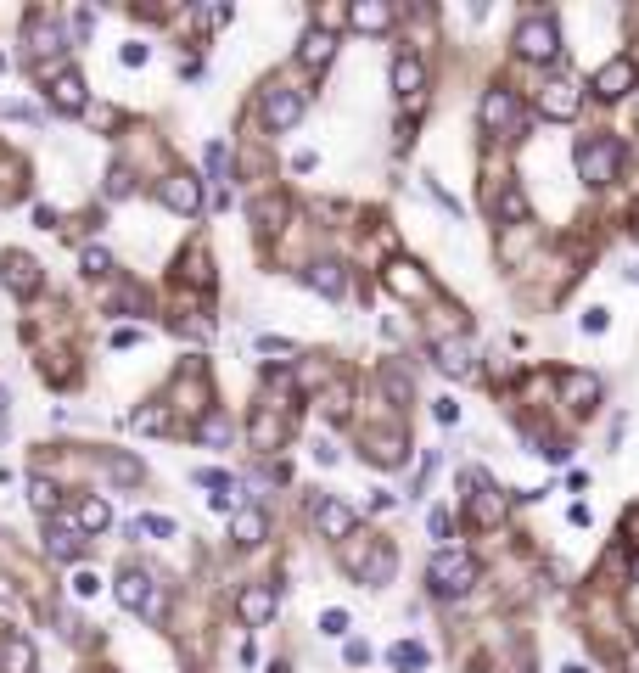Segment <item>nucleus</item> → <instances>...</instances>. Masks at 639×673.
Returning a JSON list of instances; mask_svg holds the SVG:
<instances>
[{"mask_svg": "<svg viewBox=\"0 0 639 673\" xmlns=\"http://www.w3.org/2000/svg\"><path fill=\"white\" fill-rule=\"evenodd\" d=\"M623 158H628V146L617 135H583L578 141V174L589 186H611L623 174Z\"/></svg>", "mask_w": 639, "mask_h": 673, "instance_id": "nucleus-1", "label": "nucleus"}, {"mask_svg": "<svg viewBox=\"0 0 639 673\" xmlns=\"http://www.w3.org/2000/svg\"><path fill=\"white\" fill-rule=\"evenodd\" d=\"M516 57L522 62H555L561 57V29H555V17L544 12H527L522 23H516Z\"/></svg>", "mask_w": 639, "mask_h": 673, "instance_id": "nucleus-2", "label": "nucleus"}, {"mask_svg": "<svg viewBox=\"0 0 639 673\" xmlns=\"http://www.w3.org/2000/svg\"><path fill=\"white\" fill-rule=\"evenodd\" d=\"M477 578H483V567H477L466 550H438L432 567H426V584L438 589V595H471Z\"/></svg>", "mask_w": 639, "mask_h": 673, "instance_id": "nucleus-3", "label": "nucleus"}, {"mask_svg": "<svg viewBox=\"0 0 639 673\" xmlns=\"http://www.w3.org/2000/svg\"><path fill=\"white\" fill-rule=\"evenodd\" d=\"M477 113H483V129H494L505 141H522L527 135V113H522V101H516V90H488Z\"/></svg>", "mask_w": 639, "mask_h": 673, "instance_id": "nucleus-4", "label": "nucleus"}, {"mask_svg": "<svg viewBox=\"0 0 639 673\" xmlns=\"http://www.w3.org/2000/svg\"><path fill=\"white\" fill-rule=\"evenodd\" d=\"M157 202L169 208V214H202V180L197 174H169V180H157Z\"/></svg>", "mask_w": 639, "mask_h": 673, "instance_id": "nucleus-5", "label": "nucleus"}, {"mask_svg": "<svg viewBox=\"0 0 639 673\" xmlns=\"http://www.w3.org/2000/svg\"><path fill=\"white\" fill-rule=\"evenodd\" d=\"M118 606H124V612L163 617V601L152 595V573H141V567H129V573L118 578Z\"/></svg>", "mask_w": 639, "mask_h": 673, "instance_id": "nucleus-6", "label": "nucleus"}, {"mask_svg": "<svg viewBox=\"0 0 639 673\" xmlns=\"http://www.w3.org/2000/svg\"><path fill=\"white\" fill-rule=\"evenodd\" d=\"M303 118V90H292V85H270L264 90V124L281 135V129H292Z\"/></svg>", "mask_w": 639, "mask_h": 673, "instance_id": "nucleus-7", "label": "nucleus"}, {"mask_svg": "<svg viewBox=\"0 0 639 673\" xmlns=\"http://www.w3.org/2000/svg\"><path fill=\"white\" fill-rule=\"evenodd\" d=\"M578 85L572 79H550V85L539 90V113L544 118H555V124H567V118H578Z\"/></svg>", "mask_w": 639, "mask_h": 673, "instance_id": "nucleus-8", "label": "nucleus"}, {"mask_svg": "<svg viewBox=\"0 0 639 673\" xmlns=\"http://www.w3.org/2000/svg\"><path fill=\"white\" fill-rule=\"evenodd\" d=\"M0 281H6L17 298H34V292H40V264H34L29 253H6L0 258Z\"/></svg>", "mask_w": 639, "mask_h": 673, "instance_id": "nucleus-9", "label": "nucleus"}, {"mask_svg": "<svg viewBox=\"0 0 639 673\" xmlns=\"http://www.w3.org/2000/svg\"><path fill=\"white\" fill-rule=\"evenodd\" d=\"M634 90V57H611L606 68L595 73V96L600 101H623Z\"/></svg>", "mask_w": 639, "mask_h": 673, "instance_id": "nucleus-10", "label": "nucleus"}, {"mask_svg": "<svg viewBox=\"0 0 639 673\" xmlns=\"http://www.w3.org/2000/svg\"><path fill=\"white\" fill-rule=\"evenodd\" d=\"M314 522H320V533H326V539H354V528H359V516L348 511L342 500H326V494L314 500Z\"/></svg>", "mask_w": 639, "mask_h": 673, "instance_id": "nucleus-11", "label": "nucleus"}, {"mask_svg": "<svg viewBox=\"0 0 639 673\" xmlns=\"http://www.w3.org/2000/svg\"><path fill=\"white\" fill-rule=\"evenodd\" d=\"M555 382H561V404H572V410H595V404H600V376H589V371H561Z\"/></svg>", "mask_w": 639, "mask_h": 673, "instance_id": "nucleus-12", "label": "nucleus"}, {"mask_svg": "<svg viewBox=\"0 0 639 673\" xmlns=\"http://www.w3.org/2000/svg\"><path fill=\"white\" fill-rule=\"evenodd\" d=\"M45 550L57 561H85V533H79V522H45Z\"/></svg>", "mask_w": 639, "mask_h": 673, "instance_id": "nucleus-13", "label": "nucleus"}, {"mask_svg": "<svg viewBox=\"0 0 639 673\" xmlns=\"http://www.w3.org/2000/svg\"><path fill=\"white\" fill-rule=\"evenodd\" d=\"M236 612H242L247 629L270 623V617H275V589H270V584H247L242 595H236Z\"/></svg>", "mask_w": 639, "mask_h": 673, "instance_id": "nucleus-14", "label": "nucleus"}, {"mask_svg": "<svg viewBox=\"0 0 639 673\" xmlns=\"http://www.w3.org/2000/svg\"><path fill=\"white\" fill-rule=\"evenodd\" d=\"M382 281L398 292V298H426V292H432V281H426V275H421V264H410V258H393Z\"/></svg>", "mask_w": 639, "mask_h": 673, "instance_id": "nucleus-15", "label": "nucleus"}, {"mask_svg": "<svg viewBox=\"0 0 639 673\" xmlns=\"http://www.w3.org/2000/svg\"><path fill=\"white\" fill-rule=\"evenodd\" d=\"M331 57H337V34H331V29H309V34H303V45H298L303 68L320 73V68H331Z\"/></svg>", "mask_w": 639, "mask_h": 673, "instance_id": "nucleus-16", "label": "nucleus"}, {"mask_svg": "<svg viewBox=\"0 0 639 673\" xmlns=\"http://www.w3.org/2000/svg\"><path fill=\"white\" fill-rule=\"evenodd\" d=\"M393 90L410 101V107H421V96H426V68H421L415 57H398V62H393Z\"/></svg>", "mask_w": 639, "mask_h": 673, "instance_id": "nucleus-17", "label": "nucleus"}, {"mask_svg": "<svg viewBox=\"0 0 639 673\" xmlns=\"http://www.w3.org/2000/svg\"><path fill=\"white\" fill-rule=\"evenodd\" d=\"M365 455L376 460V466H398V460H404V432H393V427L365 432Z\"/></svg>", "mask_w": 639, "mask_h": 673, "instance_id": "nucleus-18", "label": "nucleus"}, {"mask_svg": "<svg viewBox=\"0 0 639 673\" xmlns=\"http://www.w3.org/2000/svg\"><path fill=\"white\" fill-rule=\"evenodd\" d=\"M348 23H354L359 34H387L393 29V6H387V0H359L354 12H348Z\"/></svg>", "mask_w": 639, "mask_h": 673, "instance_id": "nucleus-19", "label": "nucleus"}, {"mask_svg": "<svg viewBox=\"0 0 639 673\" xmlns=\"http://www.w3.org/2000/svg\"><path fill=\"white\" fill-rule=\"evenodd\" d=\"M51 101H57V113H85V79L73 68H62L51 79Z\"/></svg>", "mask_w": 639, "mask_h": 673, "instance_id": "nucleus-20", "label": "nucleus"}, {"mask_svg": "<svg viewBox=\"0 0 639 673\" xmlns=\"http://www.w3.org/2000/svg\"><path fill=\"white\" fill-rule=\"evenodd\" d=\"M432 365H438L443 376H471V348L466 343H449V337H443V343H432Z\"/></svg>", "mask_w": 639, "mask_h": 673, "instance_id": "nucleus-21", "label": "nucleus"}, {"mask_svg": "<svg viewBox=\"0 0 639 673\" xmlns=\"http://www.w3.org/2000/svg\"><path fill=\"white\" fill-rule=\"evenodd\" d=\"M309 287L326 292V298H342L348 292V270H342L337 258H320V264H309Z\"/></svg>", "mask_w": 639, "mask_h": 673, "instance_id": "nucleus-22", "label": "nucleus"}, {"mask_svg": "<svg viewBox=\"0 0 639 673\" xmlns=\"http://www.w3.org/2000/svg\"><path fill=\"white\" fill-rule=\"evenodd\" d=\"M527 214H533V208H527L522 186H511V180H505V186L494 191V219H505V225H527Z\"/></svg>", "mask_w": 639, "mask_h": 673, "instance_id": "nucleus-23", "label": "nucleus"}, {"mask_svg": "<svg viewBox=\"0 0 639 673\" xmlns=\"http://www.w3.org/2000/svg\"><path fill=\"white\" fill-rule=\"evenodd\" d=\"M264 533H270V522H264V511H253V505L230 516V539H236V545H258Z\"/></svg>", "mask_w": 639, "mask_h": 673, "instance_id": "nucleus-24", "label": "nucleus"}, {"mask_svg": "<svg viewBox=\"0 0 639 673\" xmlns=\"http://www.w3.org/2000/svg\"><path fill=\"white\" fill-rule=\"evenodd\" d=\"M0 668L6 673H34V645L23 640V634H6V645H0Z\"/></svg>", "mask_w": 639, "mask_h": 673, "instance_id": "nucleus-25", "label": "nucleus"}, {"mask_svg": "<svg viewBox=\"0 0 639 673\" xmlns=\"http://www.w3.org/2000/svg\"><path fill=\"white\" fill-rule=\"evenodd\" d=\"M29 40H34V51H62V29H57V17H45V12H34L29 17Z\"/></svg>", "mask_w": 639, "mask_h": 673, "instance_id": "nucleus-26", "label": "nucleus"}, {"mask_svg": "<svg viewBox=\"0 0 639 673\" xmlns=\"http://www.w3.org/2000/svg\"><path fill=\"white\" fill-rule=\"evenodd\" d=\"M281 438H286V421L275 416V410H258V416H253V444L258 449H275Z\"/></svg>", "mask_w": 639, "mask_h": 673, "instance_id": "nucleus-27", "label": "nucleus"}, {"mask_svg": "<svg viewBox=\"0 0 639 673\" xmlns=\"http://www.w3.org/2000/svg\"><path fill=\"white\" fill-rule=\"evenodd\" d=\"M387 662H393L398 673H421V668H426V645H415V640H398L393 651H387Z\"/></svg>", "mask_w": 639, "mask_h": 673, "instance_id": "nucleus-28", "label": "nucleus"}, {"mask_svg": "<svg viewBox=\"0 0 639 673\" xmlns=\"http://www.w3.org/2000/svg\"><path fill=\"white\" fill-rule=\"evenodd\" d=\"M73 522H79V533H101L107 522H113V505H107V500H85Z\"/></svg>", "mask_w": 639, "mask_h": 673, "instance_id": "nucleus-29", "label": "nucleus"}, {"mask_svg": "<svg viewBox=\"0 0 639 673\" xmlns=\"http://www.w3.org/2000/svg\"><path fill=\"white\" fill-rule=\"evenodd\" d=\"M197 438H202V444H230V438H236V421H230V416H202Z\"/></svg>", "mask_w": 639, "mask_h": 673, "instance_id": "nucleus-30", "label": "nucleus"}, {"mask_svg": "<svg viewBox=\"0 0 639 673\" xmlns=\"http://www.w3.org/2000/svg\"><path fill=\"white\" fill-rule=\"evenodd\" d=\"M29 505L45 516V522H51V511H57V488L45 483V477H34V483H29Z\"/></svg>", "mask_w": 639, "mask_h": 673, "instance_id": "nucleus-31", "label": "nucleus"}, {"mask_svg": "<svg viewBox=\"0 0 639 673\" xmlns=\"http://www.w3.org/2000/svg\"><path fill=\"white\" fill-rule=\"evenodd\" d=\"M348 399H354V393H348V382H331L326 387V416L342 421V416H348Z\"/></svg>", "mask_w": 639, "mask_h": 673, "instance_id": "nucleus-32", "label": "nucleus"}, {"mask_svg": "<svg viewBox=\"0 0 639 673\" xmlns=\"http://www.w3.org/2000/svg\"><path fill=\"white\" fill-rule=\"evenodd\" d=\"M253 214H258V225H264V230H281V219H286V202H281V197H275V202H258Z\"/></svg>", "mask_w": 639, "mask_h": 673, "instance_id": "nucleus-33", "label": "nucleus"}, {"mask_svg": "<svg viewBox=\"0 0 639 673\" xmlns=\"http://www.w3.org/2000/svg\"><path fill=\"white\" fill-rule=\"evenodd\" d=\"M320 634H331V640H342V634H348V612H342V606H331V612H320Z\"/></svg>", "mask_w": 639, "mask_h": 673, "instance_id": "nucleus-34", "label": "nucleus"}, {"mask_svg": "<svg viewBox=\"0 0 639 673\" xmlns=\"http://www.w3.org/2000/svg\"><path fill=\"white\" fill-rule=\"evenodd\" d=\"M387 393H393V399L404 404V399H410V393H415V382H410V376H404V371H398V365H387Z\"/></svg>", "mask_w": 639, "mask_h": 673, "instance_id": "nucleus-35", "label": "nucleus"}, {"mask_svg": "<svg viewBox=\"0 0 639 673\" xmlns=\"http://www.w3.org/2000/svg\"><path fill=\"white\" fill-rule=\"evenodd\" d=\"M79 264H85V275H107V270H113L107 247H85V258H79Z\"/></svg>", "mask_w": 639, "mask_h": 673, "instance_id": "nucleus-36", "label": "nucleus"}, {"mask_svg": "<svg viewBox=\"0 0 639 673\" xmlns=\"http://www.w3.org/2000/svg\"><path fill=\"white\" fill-rule=\"evenodd\" d=\"M208 174H213V180H230V152L219 141L208 146Z\"/></svg>", "mask_w": 639, "mask_h": 673, "instance_id": "nucleus-37", "label": "nucleus"}, {"mask_svg": "<svg viewBox=\"0 0 639 673\" xmlns=\"http://www.w3.org/2000/svg\"><path fill=\"white\" fill-rule=\"evenodd\" d=\"M135 427H141V432H169V416L152 404V410H135Z\"/></svg>", "mask_w": 639, "mask_h": 673, "instance_id": "nucleus-38", "label": "nucleus"}, {"mask_svg": "<svg viewBox=\"0 0 639 673\" xmlns=\"http://www.w3.org/2000/svg\"><path fill=\"white\" fill-rule=\"evenodd\" d=\"M107 472H113L118 483H141V466H135V460H124V455H113V460H107Z\"/></svg>", "mask_w": 639, "mask_h": 673, "instance_id": "nucleus-39", "label": "nucleus"}, {"mask_svg": "<svg viewBox=\"0 0 639 673\" xmlns=\"http://www.w3.org/2000/svg\"><path fill=\"white\" fill-rule=\"evenodd\" d=\"M90 29H96V12H90V6H79V12H73V45H85Z\"/></svg>", "mask_w": 639, "mask_h": 673, "instance_id": "nucleus-40", "label": "nucleus"}, {"mask_svg": "<svg viewBox=\"0 0 639 673\" xmlns=\"http://www.w3.org/2000/svg\"><path fill=\"white\" fill-rule=\"evenodd\" d=\"M146 57H152V45H141V40H129L124 51H118V62H124V68H146Z\"/></svg>", "mask_w": 639, "mask_h": 673, "instance_id": "nucleus-41", "label": "nucleus"}, {"mask_svg": "<svg viewBox=\"0 0 639 673\" xmlns=\"http://www.w3.org/2000/svg\"><path fill=\"white\" fill-rule=\"evenodd\" d=\"M101 589V578L96 573H85V567H79V573H73V595H79V601H90V595H96Z\"/></svg>", "mask_w": 639, "mask_h": 673, "instance_id": "nucleus-42", "label": "nucleus"}, {"mask_svg": "<svg viewBox=\"0 0 639 673\" xmlns=\"http://www.w3.org/2000/svg\"><path fill=\"white\" fill-rule=\"evenodd\" d=\"M107 197H129V169H124V163L107 169Z\"/></svg>", "mask_w": 639, "mask_h": 673, "instance_id": "nucleus-43", "label": "nucleus"}, {"mask_svg": "<svg viewBox=\"0 0 639 673\" xmlns=\"http://www.w3.org/2000/svg\"><path fill=\"white\" fill-rule=\"evenodd\" d=\"M141 528L157 533V539H174V522H169V516H141Z\"/></svg>", "mask_w": 639, "mask_h": 673, "instance_id": "nucleus-44", "label": "nucleus"}, {"mask_svg": "<svg viewBox=\"0 0 639 673\" xmlns=\"http://www.w3.org/2000/svg\"><path fill=\"white\" fill-rule=\"evenodd\" d=\"M342 657H348V668H365V662H370V645H365V640H348V651H342Z\"/></svg>", "mask_w": 639, "mask_h": 673, "instance_id": "nucleus-45", "label": "nucleus"}, {"mask_svg": "<svg viewBox=\"0 0 639 673\" xmlns=\"http://www.w3.org/2000/svg\"><path fill=\"white\" fill-rule=\"evenodd\" d=\"M90 124H96V129H118L124 118H118V107H96V113H90Z\"/></svg>", "mask_w": 639, "mask_h": 673, "instance_id": "nucleus-46", "label": "nucleus"}, {"mask_svg": "<svg viewBox=\"0 0 639 673\" xmlns=\"http://www.w3.org/2000/svg\"><path fill=\"white\" fill-rule=\"evenodd\" d=\"M426 528H432V539H449V528H455V522H449V511H432V522H426Z\"/></svg>", "mask_w": 639, "mask_h": 673, "instance_id": "nucleus-47", "label": "nucleus"}, {"mask_svg": "<svg viewBox=\"0 0 639 673\" xmlns=\"http://www.w3.org/2000/svg\"><path fill=\"white\" fill-rule=\"evenodd\" d=\"M0 113H6V118H23V124H34V118H40V113H34V107H23V101H6Z\"/></svg>", "mask_w": 639, "mask_h": 673, "instance_id": "nucleus-48", "label": "nucleus"}, {"mask_svg": "<svg viewBox=\"0 0 639 673\" xmlns=\"http://www.w3.org/2000/svg\"><path fill=\"white\" fill-rule=\"evenodd\" d=\"M258 348H264V354H292L298 343H286V337H258Z\"/></svg>", "mask_w": 639, "mask_h": 673, "instance_id": "nucleus-49", "label": "nucleus"}, {"mask_svg": "<svg viewBox=\"0 0 639 673\" xmlns=\"http://www.w3.org/2000/svg\"><path fill=\"white\" fill-rule=\"evenodd\" d=\"M135 343H141V331H135V326H118L113 331V348H135Z\"/></svg>", "mask_w": 639, "mask_h": 673, "instance_id": "nucleus-50", "label": "nucleus"}, {"mask_svg": "<svg viewBox=\"0 0 639 673\" xmlns=\"http://www.w3.org/2000/svg\"><path fill=\"white\" fill-rule=\"evenodd\" d=\"M432 416H438L443 427H449V421H460V404H455V399H438V410H432Z\"/></svg>", "mask_w": 639, "mask_h": 673, "instance_id": "nucleus-51", "label": "nucleus"}, {"mask_svg": "<svg viewBox=\"0 0 639 673\" xmlns=\"http://www.w3.org/2000/svg\"><path fill=\"white\" fill-rule=\"evenodd\" d=\"M583 331H606V309H589V315H583Z\"/></svg>", "mask_w": 639, "mask_h": 673, "instance_id": "nucleus-52", "label": "nucleus"}, {"mask_svg": "<svg viewBox=\"0 0 639 673\" xmlns=\"http://www.w3.org/2000/svg\"><path fill=\"white\" fill-rule=\"evenodd\" d=\"M623 533H628V545H639V505L628 511V522H623Z\"/></svg>", "mask_w": 639, "mask_h": 673, "instance_id": "nucleus-53", "label": "nucleus"}, {"mask_svg": "<svg viewBox=\"0 0 639 673\" xmlns=\"http://www.w3.org/2000/svg\"><path fill=\"white\" fill-rule=\"evenodd\" d=\"M623 662H628V673H639V640L628 645V657H623Z\"/></svg>", "mask_w": 639, "mask_h": 673, "instance_id": "nucleus-54", "label": "nucleus"}, {"mask_svg": "<svg viewBox=\"0 0 639 673\" xmlns=\"http://www.w3.org/2000/svg\"><path fill=\"white\" fill-rule=\"evenodd\" d=\"M561 673H589V668H583V662H567V668H561Z\"/></svg>", "mask_w": 639, "mask_h": 673, "instance_id": "nucleus-55", "label": "nucleus"}, {"mask_svg": "<svg viewBox=\"0 0 639 673\" xmlns=\"http://www.w3.org/2000/svg\"><path fill=\"white\" fill-rule=\"evenodd\" d=\"M628 281H639V264H634V270H628Z\"/></svg>", "mask_w": 639, "mask_h": 673, "instance_id": "nucleus-56", "label": "nucleus"}, {"mask_svg": "<svg viewBox=\"0 0 639 673\" xmlns=\"http://www.w3.org/2000/svg\"><path fill=\"white\" fill-rule=\"evenodd\" d=\"M270 673H286V668H281V662H270Z\"/></svg>", "mask_w": 639, "mask_h": 673, "instance_id": "nucleus-57", "label": "nucleus"}, {"mask_svg": "<svg viewBox=\"0 0 639 673\" xmlns=\"http://www.w3.org/2000/svg\"><path fill=\"white\" fill-rule=\"evenodd\" d=\"M634 236H639V208H634Z\"/></svg>", "mask_w": 639, "mask_h": 673, "instance_id": "nucleus-58", "label": "nucleus"}, {"mask_svg": "<svg viewBox=\"0 0 639 673\" xmlns=\"http://www.w3.org/2000/svg\"><path fill=\"white\" fill-rule=\"evenodd\" d=\"M0 410H6V393H0Z\"/></svg>", "mask_w": 639, "mask_h": 673, "instance_id": "nucleus-59", "label": "nucleus"}]
</instances>
